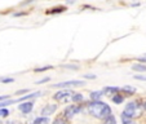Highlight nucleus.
<instances>
[{"instance_id":"nucleus-5","label":"nucleus","mask_w":146,"mask_h":124,"mask_svg":"<svg viewBox=\"0 0 146 124\" xmlns=\"http://www.w3.org/2000/svg\"><path fill=\"white\" fill-rule=\"evenodd\" d=\"M86 86V83L82 82V80H67V82H61L57 84H53V88H61V89H70L72 87H83Z\"/></svg>"},{"instance_id":"nucleus-29","label":"nucleus","mask_w":146,"mask_h":124,"mask_svg":"<svg viewBox=\"0 0 146 124\" xmlns=\"http://www.w3.org/2000/svg\"><path fill=\"white\" fill-rule=\"evenodd\" d=\"M4 124H21L19 121H16V120H8V121H5Z\"/></svg>"},{"instance_id":"nucleus-13","label":"nucleus","mask_w":146,"mask_h":124,"mask_svg":"<svg viewBox=\"0 0 146 124\" xmlns=\"http://www.w3.org/2000/svg\"><path fill=\"white\" fill-rule=\"evenodd\" d=\"M111 101H113L115 105H120V103H123V101H124V96L121 93H116L111 97Z\"/></svg>"},{"instance_id":"nucleus-10","label":"nucleus","mask_w":146,"mask_h":124,"mask_svg":"<svg viewBox=\"0 0 146 124\" xmlns=\"http://www.w3.org/2000/svg\"><path fill=\"white\" fill-rule=\"evenodd\" d=\"M104 97V92L102 91H93L89 93V98L91 101H101V98Z\"/></svg>"},{"instance_id":"nucleus-25","label":"nucleus","mask_w":146,"mask_h":124,"mask_svg":"<svg viewBox=\"0 0 146 124\" xmlns=\"http://www.w3.org/2000/svg\"><path fill=\"white\" fill-rule=\"evenodd\" d=\"M83 78H84V79H91V80H93V79H96V75L94 74H84L83 75Z\"/></svg>"},{"instance_id":"nucleus-4","label":"nucleus","mask_w":146,"mask_h":124,"mask_svg":"<svg viewBox=\"0 0 146 124\" xmlns=\"http://www.w3.org/2000/svg\"><path fill=\"white\" fill-rule=\"evenodd\" d=\"M72 93H74V91H71V89H61L57 93L53 94V99L60 102V103H69L72 99Z\"/></svg>"},{"instance_id":"nucleus-1","label":"nucleus","mask_w":146,"mask_h":124,"mask_svg":"<svg viewBox=\"0 0 146 124\" xmlns=\"http://www.w3.org/2000/svg\"><path fill=\"white\" fill-rule=\"evenodd\" d=\"M87 111L89 115L93 118L100 119V120H105L110 115H113L111 107L104 101H91L87 103Z\"/></svg>"},{"instance_id":"nucleus-11","label":"nucleus","mask_w":146,"mask_h":124,"mask_svg":"<svg viewBox=\"0 0 146 124\" xmlns=\"http://www.w3.org/2000/svg\"><path fill=\"white\" fill-rule=\"evenodd\" d=\"M137 92V88L136 87H132V86H124L120 88V93H127V94H135Z\"/></svg>"},{"instance_id":"nucleus-2","label":"nucleus","mask_w":146,"mask_h":124,"mask_svg":"<svg viewBox=\"0 0 146 124\" xmlns=\"http://www.w3.org/2000/svg\"><path fill=\"white\" fill-rule=\"evenodd\" d=\"M141 114H142V106H141V103L137 101H131L125 105L123 113H121V116L133 120L135 118H138Z\"/></svg>"},{"instance_id":"nucleus-24","label":"nucleus","mask_w":146,"mask_h":124,"mask_svg":"<svg viewBox=\"0 0 146 124\" xmlns=\"http://www.w3.org/2000/svg\"><path fill=\"white\" fill-rule=\"evenodd\" d=\"M49 80H50V78H49V76H45V78H43V79L38 80V82H36V84H44V83L49 82Z\"/></svg>"},{"instance_id":"nucleus-6","label":"nucleus","mask_w":146,"mask_h":124,"mask_svg":"<svg viewBox=\"0 0 146 124\" xmlns=\"http://www.w3.org/2000/svg\"><path fill=\"white\" fill-rule=\"evenodd\" d=\"M58 109L57 103H47L45 106H43L40 110V116H45V118H49L50 115L56 113V110Z\"/></svg>"},{"instance_id":"nucleus-20","label":"nucleus","mask_w":146,"mask_h":124,"mask_svg":"<svg viewBox=\"0 0 146 124\" xmlns=\"http://www.w3.org/2000/svg\"><path fill=\"white\" fill-rule=\"evenodd\" d=\"M121 124H137V123L135 120H132V119H127L124 116H121Z\"/></svg>"},{"instance_id":"nucleus-21","label":"nucleus","mask_w":146,"mask_h":124,"mask_svg":"<svg viewBox=\"0 0 146 124\" xmlns=\"http://www.w3.org/2000/svg\"><path fill=\"white\" fill-rule=\"evenodd\" d=\"M29 92H30V89L25 88V89H19V91H17L16 94H17V96H21V97H22V96H25V93H29Z\"/></svg>"},{"instance_id":"nucleus-22","label":"nucleus","mask_w":146,"mask_h":124,"mask_svg":"<svg viewBox=\"0 0 146 124\" xmlns=\"http://www.w3.org/2000/svg\"><path fill=\"white\" fill-rule=\"evenodd\" d=\"M62 67L70 70H79V65H62Z\"/></svg>"},{"instance_id":"nucleus-3","label":"nucleus","mask_w":146,"mask_h":124,"mask_svg":"<svg viewBox=\"0 0 146 124\" xmlns=\"http://www.w3.org/2000/svg\"><path fill=\"white\" fill-rule=\"evenodd\" d=\"M83 107H84L83 105L71 103V105H69V106H66V107H65L64 113H62V116H64V118L69 121V120H71V119H74L78 114H80V111L83 110Z\"/></svg>"},{"instance_id":"nucleus-16","label":"nucleus","mask_w":146,"mask_h":124,"mask_svg":"<svg viewBox=\"0 0 146 124\" xmlns=\"http://www.w3.org/2000/svg\"><path fill=\"white\" fill-rule=\"evenodd\" d=\"M52 124H69V121H67L64 116H57V118L52 121Z\"/></svg>"},{"instance_id":"nucleus-26","label":"nucleus","mask_w":146,"mask_h":124,"mask_svg":"<svg viewBox=\"0 0 146 124\" xmlns=\"http://www.w3.org/2000/svg\"><path fill=\"white\" fill-rule=\"evenodd\" d=\"M136 80H142V82H146V76L145 75H133Z\"/></svg>"},{"instance_id":"nucleus-23","label":"nucleus","mask_w":146,"mask_h":124,"mask_svg":"<svg viewBox=\"0 0 146 124\" xmlns=\"http://www.w3.org/2000/svg\"><path fill=\"white\" fill-rule=\"evenodd\" d=\"M0 82L4 83V84H8V83H13L14 79L13 78H0Z\"/></svg>"},{"instance_id":"nucleus-19","label":"nucleus","mask_w":146,"mask_h":124,"mask_svg":"<svg viewBox=\"0 0 146 124\" xmlns=\"http://www.w3.org/2000/svg\"><path fill=\"white\" fill-rule=\"evenodd\" d=\"M9 114H11V113H9L8 109H5V107H4V109H0V118H7Z\"/></svg>"},{"instance_id":"nucleus-12","label":"nucleus","mask_w":146,"mask_h":124,"mask_svg":"<svg viewBox=\"0 0 146 124\" xmlns=\"http://www.w3.org/2000/svg\"><path fill=\"white\" fill-rule=\"evenodd\" d=\"M33 124H50L49 118H45V116H38L33 120Z\"/></svg>"},{"instance_id":"nucleus-27","label":"nucleus","mask_w":146,"mask_h":124,"mask_svg":"<svg viewBox=\"0 0 146 124\" xmlns=\"http://www.w3.org/2000/svg\"><path fill=\"white\" fill-rule=\"evenodd\" d=\"M137 61L140 62V64H146V54H143V56H141V57H138L137 58Z\"/></svg>"},{"instance_id":"nucleus-14","label":"nucleus","mask_w":146,"mask_h":124,"mask_svg":"<svg viewBox=\"0 0 146 124\" xmlns=\"http://www.w3.org/2000/svg\"><path fill=\"white\" fill-rule=\"evenodd\" d=\"M66 11V7H54L52 9H48L47 14H57V13H62Z\"/></svg>"},{"instance_id":"nucleus-17","label":"nucleus","mask_w":146,"mask_h":124,"mask_svg":"<svg viewBox=\"0 0 146 124\" xmlns=\"http://www.w3.org/2000/svg\"><path fill=\"white\" fill-rule=\"evenodd\" d=\"M102 124H116V118L114 115H110L105 120H102Z\"/></svg>"},{"instance_id":"nucleus-18","label":"nucleus","mask_w":146,"mask_h":124,"mask_svg":"<svg viewBox=\"0 0 146 124\" xmlns=\"http://www.w3.org/2000/svg\"><path fill=\"white\" fill-rule=\"evenodd\" d=\"M53 69V66H43V67H36L35 70H34V71L35 72H43V71H47V70H52Z\"/></svg>"},{"instance_id":"nucleus-7","label":"nucleus","mask_w":146,"mask_h":124,"mask_svg":"<svg viewBox=\"0 0 146 124\" xmlns=\"http://www.w3.org/2000/svg\"><path fill=\"white\" fill-rule=\"evenodd\" d=\"M33 109H34V101H25L18 105V110L22 114H25V115L30 114L33 111Z\"/></svg>"},{"instance_id":"nucleus-9","label":"nucleus","mask_w":146,"mask_h":124,"mask_svg":"<svg viewBox=\"0 0 146 124\" xmlns=\"http://www.w3.org/2000/svg\"><path fill=\"white\" fill-rule=\"evenodd\" d=\"M84 96L82 93H78V92H74L72 93V99L71 102L72 103H76V105H83V102H84Z\"/></svg>"},{"instance_id":"nucleus-28","label":"nucleus","mask_w":146,"mask_h":124,"mask_svg":"<svg viewBox=\"0 0 146 124\" xmlns=\"http://www.w3.org/2000/svg\"><path fill=\"white\" fill-rule=\"evenodd\" d=\"M7 99H11V97L9 96H0V102L7 101Z\"/></svg>"},{"instance_id":"nucleus-30","label":"nucleus","mask_w":146,"mask_h":124,"mask_svg":"<svg viewBox=\"0 0 146 124\" xmlns=\"http://www.w3.org/2000/svg\"><path fill=\"white\" fill-rule=\"evenodd\" d=\"M141 106H142V109L143 110H146V99L143 101V103H141Z\"/></svg>"},{"instance_id":"nucleus-8","label":"nucleus","mask_w":146,"mask_h":124,"mask_svg":"<svg viewBox=\"0 0 146 124\" xmlns=\"http://www.w3.org/2000/svg\"><path fill=\"white\" fill-rule=\"evenodd\" d=\"M102 92H104V94H108V96L113 97L114 94L120 93V88H119V87H110V86H108V87H105V88L102 89Z\"/></svg>"},{"instance_id":"nucleus-15","label":"nucleus","mask_w":146,"mask_h":124,"mask_svg":"<svg viewBox=\"0 0 146 124\" xmlns=\"http://www.w3.org/2000/svg\"><path fill=\"white\" fill-rule=\"evenodd\" d=\"M132 70L136 72H146V65L135 64V65H132Z\"/></svg>"}]
</instances>
